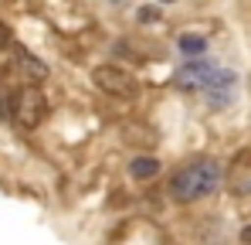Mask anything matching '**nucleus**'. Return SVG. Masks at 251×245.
<instances>
[{"label":"nucleus","mask_w":251,"mask_h":245,"mask_svg":"<svg viewBox=\"0 0 251 245\" xmlns=\"http://www.w3.org/2000/svg\"><path fill=\"white\" fill-rule=\"evenodd\" d=\"M123 140L129 147H139V150H153V147L160 143L156 129L146 126V122H123Z\"/></svg>","instance_id":"nucleus-6"},{"label":"nucleus","mask_w":251,"mask_h":245,"mask_svg":"<svg viewBox=\"0 0 251 245\" xmlns=\"http://www.w3.org/2000/svg\"><path fill=\"white\" fill-rule=\"evenodd\" d=\"M10 116H14V102L0 92V120H10Z\"/></svg>","instance_id":"nucleus-11"},{"label":"nucleus","mask_w":251,"mask_h":245,"mask_svg":"<svg viewBox=\"0 0 251 245\" xmlns=\"http://www.w3.org/2000/svg\"><path fill=\"white\" fill-rule=\"evenodd\" d=\"M214 72H217L214 61H207V58H190V61L176 72V85H180V89H204V85L214 79Z\"/></svg>","instance_id":"nucleus-5"},{"label":"nucleus","mask_w":251,"mask_h":245,"mask_svg":"<svg viewBox=\"0 0 251 245\" xmlns=\"http://www.w3.org/2000/svg\"><path fill=\"white\" fill-rule=\"evenodd\" d=\"M204 95H207L210 109H227L231 102H234V95H238V75L234 72H214V79L204 85Z\"/></svg>","instance_id":"nucleus-4"},{"label":"nucleus","mask_w":251,"mask_h":245,"mask_svg":"<svg viewBox=\"0 0 251 245\" xmlns=\"http://www.w3.org/2000/svg\"><path fill=\"white\" fill-rule=\"evenodd\" d=\"M180 51L187 55V58H201L204 51H207V38H201V34H180Z\"/></svg>","instance_id":"nucleus-9"},{"label":"nucleus","mask_w":251,"mask_h":245,"mask_svg":"<svg viewBox=\"0 0 251 245\" xmlns=\"http://www.w3.org/2000/svg\"><path fill=\"white\" fill-rule=\"evenodd\" d=\"M241 242H251V225H245V228H241Z\"/></svg>","instance_id":"nucleus-13"},{"label":"nucleus","mask_w":251,"mask_h":245,"mask_svg":"<svg viewBox=\"0 0 251 245\" xmlns=\"http://www.w3.org/2000/svg\"><path fill=\"white\" fill-rule=\"evenodd\" d=\"M129 174H132L136 181H150V177L160 174V160L150 157V153H139V157H132V163H129Z\"/></svg>","instance_id":"nucleus-8"},{"label":"nucleus","mask_w":251,"mask_h":245,"mask_svg":"<svg viewBox=\"0 0 251 245\" xmlns=\"http://www.w3.org/2000/svg\"><path fill=\"white\" fill-rule=\"evenodd\" d=\"M156 21H160V10L156 7H143L139 10V24H156Z\"/></svg>","instance_id":"nucleus-10"},{"label":"nucleus","mask_w":251,"mask_h":245,"mask_svg":"<svg viewBox=\"0 0 251 245\" xmlns=\"http://www.w3.org/2000/svg\"><path fill=\"white\" fill-rule=\"evenodd\" d=\"M44 113H48V99H44L38 89H21L17 92V99H14V120L21 129H34L38 122L44 120Z\"/></svg>","instance_id":"nucleus-3"},{"label":"nucleus","mask_w":251,"mask_h":245,"mask_svg":"<svg viewBox=\"0 0 251 245\" xmlns=\"http://www.w3.org/2000/svg\"><path fill=\"white\" fill-rule=\"evenodd\" d=\"M10 28H7V24H3V21H0V48H7V44H10Z\"/></svg>","instance_id":"nucleus-12"},{"label":"nucleus","mask_w":251,"mask_h":245,"mask_svg":"<svg viewBox=\"0 0 251 245\" xmlns=\"http://www.w3.org/2000/svg\"><path fill=\"white\" fill-rule=\"evenodd\" d=\"M92 82H95L102 92L116 95V99H136V95H139V82L132 79L126 68H119V65H99V68L92 72Z\"/></svg>","instance_id":"nucleus-2"},{"label":"nucleus","mask_w":251,"mask_h":245,"mask_svg":"<svg viewBox=\"0 0 251 245\" xmlns=\"http://www.w3.org/2000/svg\"><path fill=\"white\" fill-rule=\"evenodd\" d=\"M17 61H21V68H24V75L31 82H44L48 79V65H44L41 58H34L31 51H24V48H17Z\"/></svg>","instance_id":"nucleus-7"},{"label":"nucleus","mask_w":251,"mask_h":245,"mask_svg":"<svg viewBox=\"0 0 251 245\" xmlns=\"http://www.w3.org/2000/svg\"><path fill=\"white\" fill-rule=\"evenodd\" d=\"M160 3H173V0H160Z\"/></svg>","instance_id":"nucleus-14"},{"label":"nucleus","mask_w":251,"mask_h":245,"mask_svg":"<svg viewBox=\"0 0 251 245\" xmlns=\"http://www.w3.org/2000/svg\"><path fill=\"white\" fill-rule=\"evenodd\" d=\"M217 184H221V167L214 160H197V163H187L183 170L173 174L170 194H173V201L190 204V201H201V198L214 194Z\"/></svg>","instance_id":"nucleus-1"}]
</instances>
